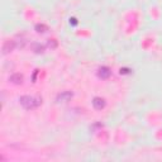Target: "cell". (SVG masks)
<instances>
[{"mask_svg":"<svg viewBox=\"0 0 162 162\" xmlns=\"http://www.w3.org/2000/svg\"><path fill=\"white\" fill-rule=\"evenodd\" d=\"M19 103L24 109L27 110H32V109H36L40 105L42 100L39 98H36V96H29V95H24V96H20L19 98Z\"/></svg>","mask_w":162,"mask_h":162,"instance_id":"1","label":"cell"},{"mask_svg":"<svg viewBox=\"0 0 162 162\" xmlns=\"http://www.w3.org/2000/svg\"><path fill=\"white\" fill-rule=\"evenodd\" d=\"M110 75H112V71H110V69L107 67V66H103V67H100V69L98 70V77L101 79V80L109 79Z\"/></svg>","mask_w":162,"mask_h":162,"instance_id":"2","label":"cell"},{"mask_svg":"<svg viewBox=\"0 0 162 162\" xmlns=\"http://www.w3.org/2000/svg\"><path fill=\"white\" fill-rule=\"evenodd\" d=\"M74 96V94L71 91H62L61 94L57 95V103H66V101H69L71 98Z\"/></svg>","mask_w":162,"mask_h":162,"instance_id":"3","label":"cell"},{"mask_svg":"<svg viewBox=\"0 0 162 162\" xmlns=\"http://www.w3.org/2000/svg\"><path fill=\"white\" fill-rule=\"evenodd\" d=\"M105 100L103 98H94L93 99V107L96 109V110H101L105 108Z\"/></svg>","mask_w":162,"mask_h":162,"instance_id":"4","label":"cell"},{"mask_svg":"<svg viewBox=\"0 0 162 162\" xmlns=\"http://www.w3.org/2000/svg\"><path fill=\"white\" fill-rule=\"evenodd\" d=\"M15 47H17L15 40H7V42L4 43V46H3V53H4V55H7V53L12 52Z\"/></svg>","mask_w":162,"mask_h":162,"instance_id":"5","label":"cell"},{"mask_svg":"<svg viewBox=\"0 0 162 162\" xmlns=\"http://www.w3.org/2000/svg\"><path fill=\"white\" fill-rule=\"evenodd\" d=\"M9 81H12L15 85H20L23 83V75L22 74H13V75H10Z\"/></svg>","mask_w":162,"mask_h":162,"instance_id":"6","label":"cell"},{"mask_svg":"<svg viewBox=\"0 0 162 162\" xmlns=\"http://www.w3.org/2000/svg\"><path fill=\"white\" fill-rule=\"evenodd\" d=\"M34 29H36V32H37V33L43 34V33H46V32L48 31V27H47V26H45V24H36Z\"/></svg>","mask_w":162,"mask_h":162,"instance_id":"7","label":"cell"},{"mask_svg":"<svg viewBox=\"0 0 162 162\" xmlns=\"http://www.w3.org/2000/svg\"><path fill=\"white\" fill-rule=\"evenodd\" d=\"M32 48H33V51H34L36 53H43V52H45V46L40 45V43H34V45L32 46Z\"/></svg>","mask_w":162,"mask_h":162,"instance_id":"8","label":"cell"},{"mask_svg":"<svg viewBox=\"0 0 162 162\" xmlns=\"http://www.w3.org/2000/svg\"><path fill=\"white\" fill-rule=\"evenodd\" d=\"M48 47H51L52 50H53V48H56V47H57V42H56V40H55V39H52V40H50V42H48Z\"/></svg>","mask_w":162,"mask_h":162,"instance_id":"9","label":"cell"},{"mask_svg":"<svg viewBox=\"0 0 162 162\" xmlns=\"http://www.w3.org/2000/svg\"><path fill=\"white\" fill-rule=\"evenodd\" d=\"M70 23H72V26H76V24H77V20H76L75 18H71V19H70Z\"/></svg>","mask_w":162,"mask_h":162,"instance_id":"10","label":"cell"},{"mask_svg":"<svg viewBox=\"0 0 162 162\" xmlns=\"http://www.w3.org/2000/svg\"><path fill=\"white\" fill-rule=\"evenodd\" d=\"M120 74H129V70H128V69H122V70H120Z\"/></svg>","mask_w":162,"mask_h":162,"instance_id":"11","label":"cell"}]
</instances>
